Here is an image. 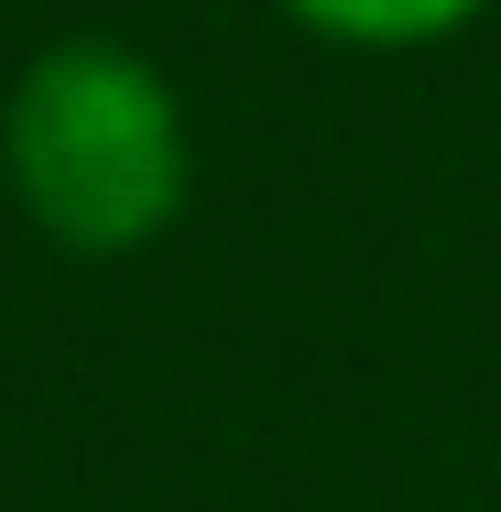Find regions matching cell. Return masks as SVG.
<instances>
[{
  "label": "cell",
  "instance_id": "6da1fadb",
  "mask_svg": "<svg viewBox=\"0 0 501 512\" xmlns=\"http://www.w3.org/2000/svg\"><path fill=\"white\" fill-rule=\"evenodd\" d=\"M11 175H22V207L66 251L153 240L175 218V186H186L164 77L120 44H55L11 99Z\"/></svg>",
  "mask_w": 501,
  "mask_h": 512
},
{
  "label": "cell",
  "instance_id": "7a4b0ae2",
  "mask_svg": "<svg viewBox=\"0 0 501 512\" xmlns=\"http://www.w3.org/2000/svg\"><path fill=\"white\" fill-rule=\"evenodd\" d=\"M316 33H349V44H414V33H447L469 22L480 0H295Z\"/></svg>",
  "mask_w": 501,
  "mask_h": 512
}]
</instances>
